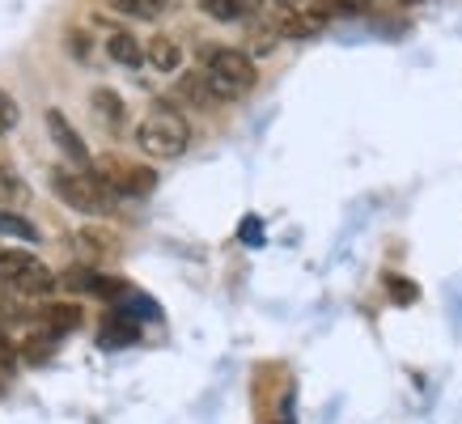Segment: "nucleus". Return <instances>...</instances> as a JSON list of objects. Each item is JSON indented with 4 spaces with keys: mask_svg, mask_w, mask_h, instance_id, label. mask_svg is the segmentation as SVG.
<instances>
[{
    "mask_svg": "<svg viewBox=\"0 0 462 424\" xmlns=\"http://www.w3.org/2000/svg\"><path fill=\"white\" fill-rule=\"evenodd\" d=\"M144 60H149L157 72H174L182 64V47L174 39H166V34H157V39L144 42Z\"/></svg>",
    "mask_w": 462,
    "mask_h": 424,
    "instance_id": "1a4fd4ad",
    "label": "nucleus"
},
{
    "mask_svg": "<svg viewBox=\"0 0 462 424\" xmlns=\"http://www.w3.org/2000/svg\"><path fill=\"white\" fill-rule=\"evenodd\" d=\"M51 191H56L69 208L89 212V217H106L115 212V187L102 179L98 170H85V166H56L51 170Z\"/></svg>",
    "mask_w": 462,
    "mask_h": 424,
    "instance_id": "f257e3e1",
    "label": "nucleus"
},
{
    "mask_svg": "<svg viewBox=\"0 0 462 424\" xmlns=\"http://www.w3.org/2000/svg\"><path fill=\"white\" fill-rule=\"evenodd\" d=\"M382 284H386V293H391L394 306H411V301L420 297V289H416V284L407 281V276H386Z\"/></svg>",
    "mask_w": 462,
    "mask_h": 424,
    "instance_id": "a211bd4d",
    "label": "nucleus"
},
{
    "mask_svg": "<svg viewBox=\"0 0 462 424\" xmlns=\"http://www.w3.org/2000/svg\"><path fill=\"white\" fill-rule=\"evenodd\" d=\"M199 60H204V77H208L212 94L221 102H234L254 89V60L246 51H234V47H199Z\"/></svg>",
    "mask_w": 462,
    "mask_h": 424,
    "instance_id": "f03ea898",
    "label": "nucleus"
},
{
    "mask_svg": "<svg viewBox=\"0 0 462 424\" xmlns=\"http://www.w3.org/2000/svg\"><path fill=\"white\" fill-rule=\"evenodd\" d=\"M17 361V348L9 344V336H5V327H0V369H9Z\"/></svg>",
    "mask_w": 462,
    "mask_h": 424,
    "instance_id": "4be33fe9",
    "label": "nucleus"
},
{
    "mask_svg": "<svg viewBox=\"0 0 462 424\" xmlns=\"http://www.w3.org/2000/svg\"><path fill=\"white\" fill-rule=\"evenodd\" d=\"M0 238H17V242H39V226L26 221L22 212L0 208Z\"/></svg>",
    "mask_w": 462,
    "mask_h": 424,
    "instance_id": "2eb2a0df",
    "label": "nucleus"
},
{
    "mask_svg": "<svg viewBox=\"0 0 462 424\" xmlns=\"http://www.w3.org/2000/svg\"><path fill=\"white\" fill-rule=\"evenodd\" d=\"M106 56H111L115 64H124V69H136L144 60V47L132 39V34H111V39H106Z\"/></svg>",
    "mask_w": 462,
    "mask_h": 424,
    "instance_id": "ddd939ff",
    "label": "nucleus"
},
{
    "mask_svg": "<svg viewBox=\"0 0 462 424\" xmlns=\"http://www.w3.org/2000/svg\"><path fill=\"white\" fill-rule=\"evenodd\" d=\"M0 284L22 297H47L60 284V276L34 254L17 251V246H0Z\"/></svg>",
    "mask_w": 462,
    "mask_h": 424,
    "instance_id": "20e7f679",
    "label": "nucleus"
},
{
    "mask_svg": "<svg viewBox=\"0 0 462 424\" xmlns=\"http://www.w3.org/2000/svg\"><path fill=\"white\" fill-rule=\"evenodd\" d=\"M199 9L212 17V22H254L263 0H199Z\"/></svg>",
    "mask_w": 462,
    "mask_h": 424,
    "instance_id": "0eeeda50",
    "label": "nucleus"
},
{
    "mask_svg": "<svg viewBox=\"0 0 462 424\" xmlns=\"http://www.w3.org/2000/svg\"><path fill=\"white\" fill-rule=\"evenodd\" d=\"M14 323H26V306L9 297V289L0 284V327H14Z\"/></svg>",
    "mask_w": 462,
    "mask_h": 424,
    "instance_id": "6ab92c4d",
    "label": "nucleus"
},
{
    "mask_svg": "<svg viewBox=\"0 0 462 424\" xmlns=\"http://www.w3.org/2000/svg\"><path fill=\"white\" fill-rule=\"evenodd\" d=\"M179 94H182L187 102H196V106L221 102L217 94H212V85H208V77H204V69H199V72H182V77H179Z\"/></svg>",
    "mask_w": 462,
    "mask_h": 424,
    "instance_id": "4468645a",
    "label": "nucleus"
},
{
    "mask_svg": "<svg viewBox=\"0 0 462 424\" xmlns=\"http://www.w3.org/2000/svg\"><path fill=\"white\" fill-rule=\"evenodd\" d=\"M136 144H141L149 157H157V161H174V157L187 153L191 127H187V119H182L179 111L153 106V111L141 119V127H136Z\"/></svg>",
    "mask_w": 462,
    "mask_h": 424,
    "instance_id": "7ed1b4c3",
    "label": "nucleus"
},
{
    "mask_svg": "<svg viewBox=\"0 0 462 424\" xmlns=\"http://www.w3.org/2000/svg\"><path fill=\"white\" fill-rule=\"evenodd\" d=\"M17 124V106H14V98L0 89V127H14Z\"/></svg>",
    "mask_w": 462,
    "mask_h": 424,
    "instance_id": "412c9836",
    "label": "nucleus"
},
{
    "mask_svg": "<svg viewBox=\"0 0 462 424\" xmlns=\"http://www.w3.org/2000/svg\"><path fill=\"white\" fill-rule=\"evenodd\" d=\"M47 132H51V141L60 144V153L69 157L72 166H85L89 170V149H85L81 141V132L64 119V111H47Z\"/></svg>",
    "mask_w": 462,
    "mask_h": 424,
    "instance_id": "423d86ee",
    "label": "nucleus"
},
{
    "mask_svg": "<svg viewBox=\"0 0 462 424\" xmlns=\"http://www.w3.org/2000/svg\"><path fill=\"white\" fill-rule=\"evenodd\" d=\"M72 246H81L85 254H115L119 251V234H111L102 226H85L72 234Z\"/></svg>",
    "mask_w": 462,
    "mask_h": 424,
    "instance_id": "9d476101",
    "label": "nucleus"
},
{
    "mask_svg": "<svg viewBox=\"0 0 462 424\" xmlns=\"http://www.w3.org/2000/svg\"><path fill=\"white\" fill-rule=\"evenodd\" d=\"M89 102H94V111H98L102 124L124 127V98H119L115 89H94V94H89Z\"/></svg>",
    "mask_w": 462,
    "mask_h": 424,
    "instance_id": "dca6fc26",
    "label": "nucleus"
},
{
    "mask_svg": "<svg viewBox=\"0 0 462 424\" xmlns=\"http://www.w3.org/2000/svg\"><path fill=\"white\" fill-rule=\"evenodd\" d=\"M39 327L60 339L64 331H77V327H81V310H77V306H47V310L39 314Z\"/></svg>",
    "mask_w": 462,
    "mask_h": 424,
    "instance_id": "f8f14e48",
    "label": "nucleus"
},
{
    "mask_svg": "<svg viewBox=\"0 0 462 424\" xmlns=\"http://www.w3.org/2000/svg\"><path fill=\"white\" fill-rule=\"evenodd\" d=\"M115 310H124L127 318H136V323H153V318H162V310H157V301L153 297H144V293H136L132 284H127V293L115 301Z\"/></svg>",
    "mask_w": 462,
    "mask_h": 424,
    "instance_id": "9b49d317",
    "label": "nucleus"
},
{
    "mask_svg": "<svg viewBox=\"0 0 462 424\" xmlns=\"http://www.w3.org/2000/svg\"><path fill=\"white\" fill-rule=\"evenodd\" d=\"M51 344H56V336H51V331H42V336H30L26 339V361H47V356H51Z\"/></svg>",
    "mask_w": 462,
    "mask_h": 424,
    "instance_id": "aec40b11",
    "label": "nucleus"
},
{
    "mask_svg": "<svg viewBox=\"0 0 462 424\" xmlns=\"http://www.w3.org/2000/svg\"><path fill=\"white\" fill-rule=\"evenodd\" d=\"M98 174L115 187V196H127V199H141V196H149V191L157 187V174H153V170L127 166V161H102Z\"/></svg>",
    "mask_w": 462,
    "mask_h": 424,
    "instance_id": "39448f33",
    "label": "nucleus"
},
{
    "mask_svg": "<svg viewBox=\"0 0 462 424\" xmlns=\"http://www.w3.org/2000/svg\"><path fill=\"white\" fill-rule=\"evenodd\" d=\"M111 5L127 17H141V22H153V17H162L170 9V0H111Z\"/></svg>",
    "mask_w": 462,
    "mask_h": 424,
    "instance_id": "f3484780",
    "label": "nucleus"
},
{
    "mask_svg": "<svg viewBox=\"0 0 462 424\" xmlns=\"http://www.w3.org/2000/svg\"><path fill=\"white\" fill-rule=\"evenodd\" d=\"M238 234H242L246 242H259V238H263V229H259V221H242Z\"/></svg>",
    "mask_w": 462,
    "mask_h": 424,
    "instance_id": "5701e85b",
    "label": "nucleus"
},
{
    "mask_svg": "<svg viewBox=\"0 0 462 424\" xmlns=\"http://www.w3.org/2000/svg\"><path fill=\"white\" fill-rule=\"evenodd\" d=\"M136 339H141V323L127 318L124 310H111V318L102 323V336H98L102 348H127V344H136Z\"/></svg>",
    "mask_w": 462,
    "mask_h": 424,
    "instance_id": "6e6552de",
    "label": "nucleus"
}]
</instances>
